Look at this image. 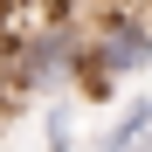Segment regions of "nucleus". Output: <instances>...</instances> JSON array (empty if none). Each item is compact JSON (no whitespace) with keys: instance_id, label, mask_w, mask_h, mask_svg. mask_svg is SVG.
<instances>
[{"instance_id":"nucleus-1","label":"nucleus","mask_w":152,"mask_h":152,"mask_svg":"<svg viewBox=\"0 0 152 152\" xmlns=\"http://www.w3.org/2000/svg\"><path fill=\"white\" fill-rule=\"evenodd\" d=\"M90 62H104V76H138L152 69V28L138 14H111L90 42Z\"/></svg>"},{"instance_id":"nucleus-2","label":"nucleus","mask_w":152,"mask_h":152,"mask_svg":"<svg viewBox=\"0 0 152 152\" xmlns=\"http://www.w3.org/2000/svg\"><path fill=\"white\" fill-rule=\"evenodd\" d=\"M76 62H83V42H76L69 28L42 35V42H28V56H21V90H48V83H69V76H76Z\"/></svg>"},{"instance_id":"nucleus-3","label":"nucleus","mask_w":152,"mask_h":152,"mask_svg":"<svg viewBox=\"0 0 152 152\" xmlns=\"http://www.w3.org/2000/svg\"><path fill=\"white\" fill-rule=\"evenodd\" d=\"M97 152H152V97H132L118 111V124L97 138Z\"/></svg>"}]
</instances>
